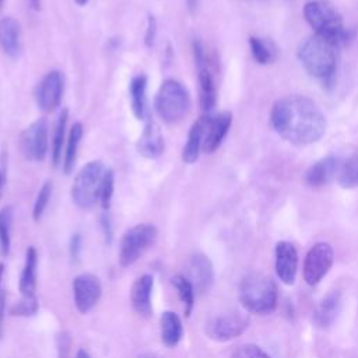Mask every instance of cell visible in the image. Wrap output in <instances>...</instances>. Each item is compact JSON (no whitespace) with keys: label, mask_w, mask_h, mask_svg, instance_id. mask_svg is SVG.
<instances>
[{"label":"cell","mask_w":358,"mask_h":358,"mask_svg":"<svg viewBox=\"0 0 358 358\" xmlns=\"http://www.w3.org/2000/svg\"><path fill=\"white\" fill-rule=\"evenodd\" d=\"M270 122L282 138L298 145L317 141L327 126L320 108L303 95H287L277 99L270 112Z\"/></svg>","instance_id":"6da1fadb"},{"label":"cell","mask_w":358,"mask_h":358,"mask_svg":"<svg viewBox=\"0 0 358 358\" xmlns=\"http://www.w3.org/2000/svg\"><path fill=\"white\" fill-rule=\"evenodd\" d=\"M303 15L316 35L327 39L337 48L348 42L350 32L345 29L343 17L330 3L324 0L309 1L303 7Z\"/></svg>","instance_id":"7a4b0ae2"},{"label":"cell","mask_w":358,"mask_h":358,"mask_svg":"<svg viewBox=\"0 0 358 358\" xmlns=\"http://www.w3.org/2000/svg\"><path fill=\"white\" fill-rule=\"evenodd\" d=\"M336 49V45L315 34L301 43L298 48V59L312 77L330 81L337 64Z\"/></svg>","instance_id":"3957f363"},{"label":"cell","mask_w":358,"mask_h":358,"mask_svg":"<svg viewBox=\"0 0 358 358\" xmlns=\"http://www.w3.org/2000/svg\"><path fill=\"white\" fill-rule=\"evenodd\" d=\"M239 299L252 313H271L277 306V285L263 273H249L239 284Z\"/></svg>","instance_id":"277c9868"},{"label":"cell","mask_w":358,"mask_h":358,"mask_svg":"<svg viewBox=\"0 0 358 358\" xmlns=\"http://www.w3.org/2000/svg\"><path fill=\"white\" fill-rule=\"evenodd\" d=\"M154 108L162 122L176 124L186 117L192 108L190 94L180 81L166 78L157 92Z\"/></svg>","instance_id":"5b68a950"},{"label":"cell","mask_w":358,"mask_h":358,"mask_svg":"<svg viewBox=\"0 0 358 358\" xmlns=\"http://www.w3.org/2000/svg\"><path fill=\"white\" fill-rule=\"evenodd\" d=\"M103 171L101 161H90L78 171L71 186V199L76 206L91 208L98 201Z\"/></svg>","instance_id":"8992f818"},{"label":"cell","mask_w":358,"mask_h":358,"mask_svg":"<svg viewBox=\"0 0 358 358\" xmlns=\"http://www.w3.org/2000/svg\"><path fill=\"white\" fill-rule=\"evenodd\" d=\"M157 235L158 231L152 224H137L129 228L120 239V266L127 267L137 262L143 256V253L155 242Z\"/></svg>","instance_id":"52a82bcc"},{"label":"cell","mask_w":358,"mask_h":358,"mask_svg":"<svg viewBox=\"0 0 358 358\" xmlns=\"http://www.w3.org/2000/svg\"><path fill=\"white\" fill-rule=\"evenodd\" d=\"M192 48H193L194 66H196L197 78H199L200 106L204 110V113H210V110L215 106V101H217L215 81L211 73V67H210L203 42L199 39H194Z\"/></svg>","instance_id":"ba28073f"},{"label":"cell","mask_w":358,"mask_h":358,"mask_svg":"<svg viewBox=\"0 0 358 358\" xmlns=\"http://www.w3.org/2000/svg\"><path fill=\"white\" fill-rule=\"evenodd\" d=\"M46 119L31 123L20 136V150L25 159L42 162L49 151V133Z\"/></svg>","instance_id":"9c48e42d"},{"label":"cell","mask_w":358,"mask_h":358,"mask_svg":"<svg viewBox=\"0 0 358 358\" xmlns=\"http://www.w3.org/2000/svg\"><path fill=\"white\" fill-rule=\"evenodd\" d=\"M63 88V74L59 70H50L46 73L35 90V101L39 109L46 113L55 112L60 106Z\"/></svg>","instance_id":"30bf717a"},{"label":"cell","mask_w":358,"mask_h":358,"mask_svg":"<svg viewBox=\"0 0 358 358\" xmlns=\"http://www.w3.org/2000/svg\"><path fill=\"white\" fill-rule=\"evenodd\" d=\"M333 264V249L326 242L313 245L303 262V278L306 284L316 285Z\"/></svg>","instance_id":"8fae6325"},{"label":"cell","mask_w":358,"mask_h":358,"mask_svg":"<svg viewBox=\"0 0 358 358\" xmlns=\"http://www.w3.org/2000/svg\"><path fill=\"white\" fill-rule=\"evenodd\" d=\"M101 294H102V287L96 275L84 273L74 278L73 295H74V303L78 312L81 313L90 312L98 303Z\"/></svg>","instance_id":"7c38bea8"},{"label":"cell","mask_w":358,"mask_h":358,"mask_svg":"<svg viewBox=\"0 0 358 358\" xmlns=\"http://www.w3.org/2000/svg\"><path fill=\"white\" fill-rule=\"evenodd\" d=\"M248 320L241 315H220L206 323V334L215 341H229L241 336Z\"/></svg>","instance_id":"4fadbf2b"},{"label":"cell","mask_w":358,"mask_h":358,"mask_svg":"<svg viewBox=\"0 0 358 358\" xmlns=\"http://www.w3.org/2000/svg\"><path fill=\"white\" fill-rule=\"evenodd\" d=\"M298 270V252L291 242L281 241L275 246V273L284 284H294Z\"/></svg>","instance_id":"5bb4252c"},{"label":"cell","mask_w":358,"mask_h":358,"mask_svg":"<svg viewBox=\"0 0 358 358\" xmlns=\"http://www.w3.org/2000/svg\"><path fill=\"white\" fill-rule=\"evenodd\" d=\"M231 124H232V113L228 110L221 112L215 116H210L206 127L203 151L207 154L214 152L227 137Z\"/></svg>","instance_id":"9a60e30c"},{"label":"cell","mask_w":358,"mask_h":358,"mask_svg":"<svg viewBox=\"0 0 358 358\" xmlns=\"http://www.w3.org/2000/svg\"><path fill=\"white\" fill-rule=\"evenodd\" d=\"M137 152L147 159H155L162 155L165 150V140L161 127L157 122L148 120L141 136L137 140Z\"/></svg>","instance_id":"2e32d148"},{"label":"cell","mask_w":358,"mask_h":358,"mask_svg":"<svg viewBox=\"0 0 358 358\" xmlns=\"http://www.w3.org/2000/svg\"><path fill=\"white\" fill-rule=\"evenodd\" d=\"M193 288L194 292H206L210 289L213 284V266L207 256L201 253H196L192 256L189 266H187V277H186Z\"/></svg>","instance_id":"e0dca14e"},{"label":"cell","mask_w":358,"mask_h":358,"mask_svg":"<svg viewBox=\"0 0 358 358\" xmlns=\"http://www.w3.org/2000/svg\"><path fill=\"white\" fill-rule=\"evenodd\" d=\"M340 169L341 162L337 157H324L308 168L305 182L313 187L323 186L329 183L337 173H340Z\"/></svg>","instance_id":"ac0fdd59"},{"label":"cell","mask_w":358,"mask_h":358,"mask_svg":"<svg viewBox=\"0 0 358 358\" xmlns=\"http://www.w3.org/2000/svg\"><path fill=\"white\" fill-rule=\"evenodd\" d=\"M152 285H154V280L148 274L138 277L131 285V291H130L131 306L134 312L143 317H148L152 313V305H151Z\"/></svg>","instance_id":"d6986e66"},{"label":"cell","mask_w":358,"mask_h":358,"mask_svg":"<svg viewBox=\"0 0 358 358\" xmlns=\"http://www.w3.org/2000/svg\"><path fill=\"white\" fill-rule=\"evenodd\" d=\"M208 119H210V115L206 113L192 124L187 133L186 144L183 145V150H182V161L185 164H194L199 159V155L203 151V141H204Z\"/></svg>","instance_id":"ffe728a7"},{"label":"cell","mask_w":358,"mask_h":358,"mask_svg":"<svg viewBox=\"0 0 358 358\" xmlns=\"http://www.w3.org/2000/svg\"><path fill=\"white\" fill-rule=\"evenodd\" d=\"M21 25L13 17L0 20V49L11 59L18 57L21 52Z\"/></svg>","instance_id":"44dd1931"},{"label":"cell","mask_w":358,"mask_h":358,"mask_svg":"<svg viewBox=\"0 0 358 358\" xmlns=\"http://www.w3.org/2000/svg\"><path fill=\"white\" fill-rule=\"evenodd\" d=\"M36 268H38V253L34 246H29L25 253V263L20 277V292L22 298H34L36 288Z\"/></svg>","instance_id":"7402d4cb"},{"label":"cell","mask_w":358,"mask_h":358,"mask_svg":"<svg viewBox=\"0 0 358 358\" xmlns=\"http://www.w3.org/2000/svg\"><path fill=\"white\" fill-rule=\"evenodd\" d=\"M145 91H147V76L145 74L134 76L129 84V95H130L131 112L138 120H143L147 112Z\"/></svg>","instance_id":"603a6c76"},{"label":"cell","mask_w":358,"mask_h":358,"mask_svg":"<svg viewBox=\"0 0 358 358\" xmlns=\"http://www.w3.org/2000/svg\"><path fill=\"white\" fill-rule=\"evenodd\" d=\"M159 329H161V340L166 347H175L183 334V327L180 317L171 310L162 313L159 319Z\"/></svg>","instance_id":"cb8c5ba5"},{"label":"cell","mask_w":358,"mask_h":358,"mask_svg":"<svg viewBox=\"0 0 358 358\" xmlns=\"http://www.w3.org/2000/svg\"><path fill=\"white\" fill-rule=\"evenodd\" d=\"M83 133H84V127L80 122L73 123V126L70 127L69 136H67V143H66V150H64V155H63V171L66 175L71 173L76 159H77V150L78 145L81 143L83 138Z\"/></svg>","instance_id":"d4e9b609"},{"label":"cell","mask_w":358,"mask_h":358,"mask_svg":"<svg viewBox=\"0 0 358 358\" xmlns=\"http://www.w3.org/2000/svg\"><path fill=\"white\" fill-rule=\"evenodd\" d=\"M69 120V110L63 108L57 116L55 131H53V138H52V150H50V158L52 164L57 166L62 162V150L64 144V137H66V126Z\"/></svg>","instance_id":"484cf974"},{"label":"cell","mask_w":358,"mask_h":358,"mask_svg":"<svg viewBox=\"0 0 358 358\" xmlns=\"http://www.w3.org/2000/svg\"><path fill=\"white\" fill-rule=\"evenodd\" d=\"M249 46L253 59L259 64H268L275 60L277 57V48L275 45L266 38L259 36H250L249 38Z\"/></svg>","instance_id":"4316f807"},{"label":"cell","mask_w":358,"mask_h":358,"mask_svg":"<svg viewBox=\"0 0 358 358\" xmlns=\"http://www.w3.org/2000/svg\"><path fill=\"white\" fill-rule=\"evenodd\" d=\"M338 305H340V296L337 292H331L317 306L316 310V320L320 326H329L338 310Z\"/></svg>","instance_id":"83f0119b"},{"label":"cell","mask_w":358,"mask_h":358,"mask_svg":"<svg viewBox=\"0 0 358 358\" xmlns=\"http://www.w3.org/2000/svg\"><path fill=\"white\" fill-rule=\"evenodd\" d=\"M338 183L344 189L358 186V151H355L343 165L338 173Z\"/></svg>","instance_id":"f1b7e54d"},{"label":"cell","mask_w":358,"mask_h":358,"mask_svg":"<svg viewBox=\"0 0 358 358\" xmlns=\"http://www.w3.org/2000/svg\"><path fill=\"white\" fill-rule=\"evenodd\" d=\"M172 284L176 288L178 295L183 303L186 316H189L194 305V288L192 282L186 278V275H175L172 278Z\"/></svg>","instance_id":"f546056e"},{"label":"cell","mask_w":358,"mask_h":358,"mask_svg":"<svg viewBox=\"0 0 358 358\" xmlns=\"http://www.w3.org/2000/svg\"><path fill=\"white\" fill-rule=\"evenodd\" d=\"M11 221H13V208L10 206L0 210V252L3 256H7L11 245Z\"/></svg>","instance_id":"4dcf8cb0"},{"label":"cell","mask_w":358,"mask_h":358,"mask_svg":"<svg viewBox=\"0 0 358 358\" xmlns=\"http://www.w3.org/2000/svg\"><path fill=\"white\" fill-rule=\"evenodd\" d=\"M113 192H115V173L112 169L106 168L102 175V180L99 186V199H98L103 210L109 208Z\"/></svg>","instance_id":"1f68e13d"},{"label":"cell","mask_w":358,"mask_h":358,"mask_svg":"<svg viewBox=\"0 0 358 358\" xmlns=\"http://www.w3.org/2000/svg\"><path fill=\"white\" fill-rule=\"evenodd\" d=\"M50 196H52V182L50 180H46L38 194H36V199H35V203H34V208H32V218L35 221H39L41 217L43 215L46 207H48V203L50 200Z\"/></svg>","instance_id":"d6a6232c"},{"label":"cell","mask_w":358,"mask_h":358,"mask_svg":"<svg viewBox=\"0 0 358 358\" xmlns=\"http://www.w3.org/2000/svg\"><path fill=\"white\" fill-rule=\"evenodd\" d=\"M229 358H270V355L255 344H242L232 351Z\"/></svg>","instance_id":"836d02e7"},{"label":"cell","mask_w":358,"mask_h":358,"mask_svg":"<svg viewBox=\"0 0 358 358\" xmlns=\"http://www.w3.org/2000/svg\"><path fill=\"white\" fill-rule=\"evenodd\" d=\"M36 310H38L36 296H34V298H22L20 302H17L15 306L11 308V315L28 316V315H34Z\"/></svg>","instance_id":"e575fe53"},{"label":"cell","mask_w":358,"mask_h":358,"mask_svg":"<svg viewBox=\"0 0 358 358\" xmlns=\"http://www.w3.org/2000/svg\"><path fill=\"white\" fill-rule=\"evenodd\" d=\"M155 38H157V20L154 15H148L147 18V28H145V34H144V45L147 48H152L155 43Z\"/></svg>","instance_id":"d590c367"},{"label":"cell","mask_w":358,"mask_h":358,"mask_svg":"<svg viewBox=\"0 0 358 358\" xmlns=\"http://www.w3.org/2000/svg\"><path fill=\"white\" fill-rule=\"evenodd\" d=\"M101 227H102V231L105 234V238L108 239V242H110V239H112V224H110L109 215L106 213H103L102 217H101Z\"/></svg>","instance_id":"8d00e7d4"},{"label":"cell","mask_w":358,"mask_h":358,"mask_svg":"<svg viewBox=\"0 0 358 358\" xmlns=\"http://www.w3.org/2000/svg\"><path fill=\"white\" fill-rule=\"evenodd\" d=\"M80 249H81V236L78 234H76V235H73L71 242H70V250H71V256L74 259L78 257Z\"/></svg>","instance_id":"74e56055"},{"label":"cell","mask_w":358,"mask_h":358,"mask_svg":"<svg viewBox=\"0 0 358 358\" xmlns=\"http://www.w3.org/2000/svg\"><path fill=\"white\" fill-rule=\"evenodd\" d=\"M186 3V7L189 10L190 14H193L196 10H197V6H199V0H185Z\"/></svg>","instance_id":"f35d334b"},{"label":"cell","mask_w":358,"mask_h":358,"mask_svg":"<svg viewBox=\"0 0 358 358\" xmlns=\"http://www.w3.org/2000/svg\"><path fill=\"white\" fill-rule=\"evenodd\" d=\"M4 183H6V175H4V168H0V200L3 196V189H4Z\"/></svg>","instance_id":"ab89813d"},{"label":"cell","mask_w":358,"mask_h":358,"mask_svg":"<svg viewBox=\"0 0 358 358\" xmlns=\"http://www.w3.org/2000/svg\"><path fill=\"white\" fill-rule=\"evenodd\" d=\"M28 3L31 6V8L35 11H38L41 8V0H28Z\"/></svg>","instance_id":"60d3db41"},{"label":"cell","mask_w":358,"mask_h":358,"mask_svg":"<svg viewBox=\"0 0 358 358\" xmlns=\"http://www.w3.org/2000/svg\"><path fill=\"white\" fill-rule=\"evenodd\" d=\"M74 358H91V355L87 351H84V350H78Z\"/></svg>","instance_id":"b9f144b4"},{"label":"cell","mask_w":358,"mask_h":358,"mask_svg":"<svg viewBox=\"0 0 358 358\" xmlns=\"http://www.w3.org/2000/svg\"><path fill=\"white\" fill-rule=\"evenodd\" d=\"M3 310H4V303L3 299L0 301V334H1V319H3Z\"/></svg>","instance_id":"7bdbcfd3"},{"label":"cell","mask_w":358,"mask_h":358,"mask_svg":"<svg viewBox=\"0 0 358 358\" xmlns=\"http://www.w3.org/2000/svg\"><path fill=\"white\" fill-rule=\"evenodd\" d=\"M138 358H158L155 354H151V352H145V354H141Z\"/></svg>","instance_id":"ee69618b"},{"label":"cell","mask_w":358,"mask_h":358,"mask_svg":"<svg viewBox=\"0 0 358 358\" xmlns=\"http://www.w3.org/2000/svg\"><path fill=\"white\" fill-rule=\"evenodd\" d=\"M77 6H85L88 3V0H74Z\"/></svg>","instance_id":"f6af8a7d"},{"label":"cell","mask_w":358,"mask_h":358,"mask_svg":"<svg viewBox=\"0 0 358 358\" xmlns=\"http://www.w3.org/2000/svg\"><path fill=\"white\" fill-rule=\"evenodd\" d=\"M3 271H4V266L0 263V282H1V275H3Z\"/></svg>","instance_id":"bcb514c9"},{"label":"cell","mask_w":358,"mask_h":358,"mask_svg":"<svg viewBox=\"0 0 358 358\" xmlns=\"http://www.w3.org/2000/svg\"><path fill=\"white\" fill-rule=\"evenodd\" d=\"M3 4H4V0H0V11H1V8H3Z\"/></svg>","instance_id":"7dc6e473"}]
</instances>
